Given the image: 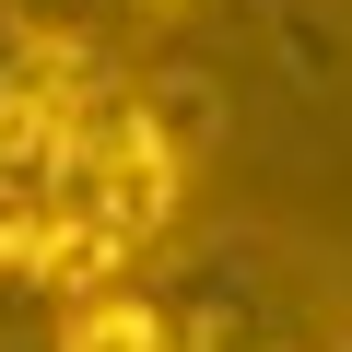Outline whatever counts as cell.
<instances>
[{
	"mask_svg": "<svg viewBox=\"0 0 352 352\" xmlns=\"http://www.w3.org/2000/svg\"><path fill=\"white\" fill-rule=\"evenodd\" d=\"M47 340H59V352H176V317H164L153 294L106 282V294H71Z\"/></svg>",
	"mask_w": 352,
	"mask_h": 352,
	"instance_id": "obj_4",
	"label": "cell"
},
{
	"mask_svg": "<svg viewBox=\"0 0 352 352\" xmlns=\"http://www.w3.org/2000/svg\"><path fill=\"white\" fill-rule=\"evenodd\" d=\"M12 352H59V340H47V329H36V340H12Z\"/></svg>",
	"mask_w": 352,
	"mask_h": 352,
	"instance_id": "obj_6",
	"label": "cell"
},
{
	"mask_svg": "<svg viewBox=\"0 0 352 352\" xmlns=\"http://www.w3.org/2000/svg\"><path fill=\"white\" fill-rule=\"evenodd\" d=\"M94 59L59 36V24H36V12H0V200H36L47 176L82 153V129H94Z\"/></svg>",
	"mask_w": 352,
	"mask_h": 352,
	"instance_id": "obj_3",
	"label": "cell"
},
{
	"mask_svg": "<svg viewBox=\"0 0 352 352\" xmlns=\"http://www.w3.org/2000/svg\"><path fill=\"white\" fill-rule=\"evenodd\" d=\"M164 317H176V352H340L329 294H317L282 247H247V235L212 247Z\"/></svg>",
	"mask_w": 352,
	"mask_h": 352,
	"instance_id": "obj_2",
	"label": "cell"
},
{
	"mask_svg": "<svg viewBox=\"0 0 352 352\" xmlns=\"http://www.w3.org/2000/svg\"><path fill=\"white\" fill-rule=\"evenodd\" d=\"M176 141H164V118H141V106H94V129H82V153L36 188V294H106L141 247H164L176 235Z\"/></svg>",
	"mask_w": 352,
	"mask_h": 352,
	"instance_id": "obj_1",
	"label": "cell"
},
{
	"mask_svg": "<svg viewBox=\"0 0 352 352\" xmlns=\"http://www.w3.org/2000/svg\"><path fill=\"white\" fill-rule=\"evenodd\" d=\"M340 352H352V329H340Z\"/></svg>",
	"mask_w": 352,
	"mask_h": 352,
	"instance_id": "obj_7",
	"label": "cell"
},
{
	"mask_svg": "<svg viewBox=\"0 0 352 352\" xmlns=\"http://www.w3.org/2000/svg\"><path fill=\"white\" fill-rule=\"evenodd\" d=\"M36 270V200H0V282Z\"/></svg>",
	"mask_w": 352,
	"mask_h": 352,
	"instance_id": "obj_5",
	"label": "cell"
}]
</instances>
